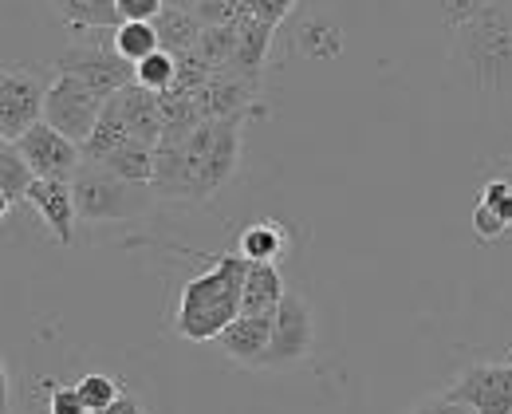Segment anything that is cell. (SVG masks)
Returning a JSON list of instances; mask_svg holds the SVG:
<instances>
[{
	"instance_id": "1",
	"label": "cell",
	"mask_w": 512,
	"mask_h": 414,
	"mask_svg": "<svg viewBox=\"0 0 512 414\" xmlns=\"http://www.w3.org/2000/svg\"><path fill=\"white\" fill-rule=\"evenodd\" d=\"M446 83L481 111L512 107V4H489L449 32Z\"/></svg>"
},
{
	"instance_id": "2",
	"label": "cell",
	"mask_w": 512,
	"mask_h": 414,
	"mask_svg": "<svg viewBox=\"0 0 512 414\" xmlns=\"http://www.w3.org/2000/svg\"><path fill=\"white\" fill-rule=\"evenodd\" d=\"M245 119H205L186 138H162L154 150V194L158 198H213L241 162Z\"/></svg>"
},
{
	"instance_id": "3",
	"label": "cell",
	"mask_w": 512,
	"mask_h": 414,
	"mask_svg": "<svg viewBox=\"0 0 512 414\" xmlns=\"http://www.w3.org/2000/svg\"><path fill=\"white\" fill-rule=\"evenodd\" d=\"M249 257L241 253H221L213 269L197 273L178 296L174 312V332L190 344H217V336L241 316V296H245V276Z\"/></svg>"
},
{
	"instance_id": "4",
	"label": "cell",
	"mask_w": 512,
	"mask_h": 414,
	"mask_svg": "<svg viewBox=\"0 0 512 414\" xmlns=\"http://www.w3.org/2000/svg\"><path fill=\"white\" fill-rule=\"evenodd\" d=\"M71 194H75V213L79 225H123V221H142L158 194L154 186L127 182L119 174H111L99 162H83L71 178Z\"/></svg>"
},
{
	"instance_id": "5",
	"label": "cell",
	"mask_w": 512,
	"mask_h": 414,
	"mask_svg": "<svg viewBox=\"0 0 512 414\" xmlns=\"http://www.w3.org/2000/svg\"><path fill=\"white\" fill-rule=\"evenodd\" d=\"M312 347H316V308L308 296L288 288L284 304L272 316V340L256 371H292L312 355Z\"/></svg>"
},
{
	"instance_id": "6",
	"label": "cell",
	"mask_w": 512,
	"mask_h": 414,
	"mask_svg": "<svg viewBox=\"0 0 512 414\" xmlns=\"http://www.w3.org/2000/svg\"><path fill=\"white\" fill-rule=\"evenodd\" d=\"M56 71L83 79L103 103L115 99L119 91H127L130 83H134V64H127L115 52V44H103V40H75V44H67L64 52L56 56Z\"/></svg>"
},
{
	"instance_id": "7",
	"label": "cell",
	"mask_w": 512,
	"mask_h": 414,
	"mask_svg": "<svg viewBox=\"0 0 512 414\" xmlns=\"http://www.w3.org/2000/svg\"><path fill=\"white\" fill-rule=\"evenodd\" d=\"M52 79L36 75L32 68L8 64L0 75V142H20L36 123H44Z\"/></svg>"
},
{
	"instance_id": "8",
	"label": "cell",
	"mask_w": 512,
	"mask_h": 414,
	"mask_svg": "<svg viewBox=\"0 0 512 414\" xmlns=\"http://www.w3.org/2000/svg\"><path fill=\"white\" fill-rule=\"evenodd\" d=\"M103 107H107V103H103L83 79L56 71V79H52V87H48V103H44V123L83 146L87 138L95 135V127H99V119H103Z\"/></svg>"
},
{
	"instance_id": "9",
	"label": "cell",
	"mask_w": 512,
	"mask_h": 414,
	"mask_svg": "<svg viewBox=\"0 0 512 414\" xmlns=\"http://www.w3.org/2000/svg\"><path fill=\"white\" fill-rule=\"evenodd\" d=\"M446 395L473 414H512V359L465 367L446 387Z\"/></svg>"
},
{
	"instance_id": "10",
	"label": "cell",
	"mask_w": 512,
	"mask_h": 414,
	"mask_svg": "<svg viewBox=\"0 0 512 414\" xmlns=\"http://www.w3.org/2000/svg\"><path fill=\"white\" fill-rule=\"evenodd\" d=\"M16 150L24 154V162L32 166L36 178H52V182H71L75 170L83 166V146L60 135L48 123H36L28 135L16 142Z\"/></svg>"
},
{
	"instance_id": "11",
	"label": "cell",
	"mask_w": 512,
	"mask_h": 414,
	"mask_svg": "<svg viewBox=\"0 0 512 414\" xmlns=\"http://www.w3.org/2000/svg\"><path fill=\"white\" fill-rule=\"evenodd\" d=\"M107 111L127 127L130 138H138V142H146V146L158 150V142H162V135H166L162 95H154V91L130 83L127 91H119L115 99H107Z\"/></svg>"
},
{
	"instance_id": "12",
	"label": "cell",
	"mask_w": 512,
	"mask_h": 414,
	"mask_svg": "<svg viewBox=\"0 0 512 414\" xmlns=\"http://www.w3.org/2000/svg\"><path fill=\"white\" fill-rule=\"evenodd\" d=\"M28 206L40 213V221L48 225V237L56 245H75V229H79V213H75V194L71 182H52V178H36V186L28 190Z\"/></svg>"
},
{
	"instance_id": "13",
	"label": "cell",
	"mask_w": 512,
	"mask_h": 414,
	"mask_svg": "<svg viewBox=\"0 0 512 414\" xmlns=\"http://www.w3.org/2000/svg\"><path fill=\"white\" fill-rule=\"evenodd\" d=\"M268 340H272V316H237L221 336H217V347L241 363V367H256L268 351Z\"/></svg>"
},
{
	"instance_id": "14",
	"label": "cell",
	"mask_w": 512,
	"mask_h": 414,
	"mask_svg": "<svg viewBox=\"0 0 512 414\" xmlns=\"http://www.w3.org/2000/svg\"><path fill=\"white\" fill-rule=\"evenodd\" d=\"M288 296V284L280 265H268V261H253L249 276H245V296H241V312L245 316H276V308L284 304Z\"/></svg>"
},
{
	"instance_id": "15",
	"label": "cell",
	"mask_w": 512,
	"mask_h": 414,
	"mask_svg": "<svg viewBox=\"0 0 512 414\" xmlns=\"http://www.w3.org/2000/svg\"><path fill=\"white\" fill-rule=\"evenodd\" d=\"M56 16L71 32H115L123 28L119 0H52Z\"/></svg>"
},
{
	"instance_id": "16",
	"label": "cell",
	"mask_w": 512,
	"mask_h": 414,
	"mask_svg": "<svg viewBox=\"0 0 512 414\" xmlns=\"http://www.w3.org/2000/svg\"><path fill=\"white\" fill-rule=\"evenodd\" d=\"M268 44H272V28L245 12V16L237 20V52H233V64H229V68L256 83V79H260V68H264V56H268Z\"/></svg>"
},
{
	"instance_id": "17",
	"label": "cell",
	"mask_w": 512,
	"mask_h": 414,
	"mask_svg": "<svg viewBox=\"0 0 512 414\" xmlns=\"http://www.w3.org/2000/svg\"><path fill=\"white\" fill-rule=\"evenodd\" d=\"M154 28H158V40H162V52H170V56H190L197 52V44H201V36H205V24L193 16V12H178V8H166L158 20H154Z\"/></svg>"
},
{
	"instance_id": "18",
	"label": "cell",
	"mask_w": 512,
	"mask_h": 414,
	"mask_svg": "<svg viewBox=\"0 0 512 414\" xmlns=\"http://www.w3.org/2000/svg\"><path fill=\"white\" fill-rule=\"evenodd\" d=\"M32 186H36V174L16 150V142H0V213H8L16 202H28Z\"/></svg>"
},
{
	"instance_id": "19",
	"label": "cell",
	"mask_w": 512,
	"mask_h": 414,
	"mask_svg": "<svg viewBox=\"0 0 512 414\" xmlns=\"http://www.w3.org/2000/svg\"><path fill=\"white\" fill-rule=\"evenodd\" d=\"M99 166H107L111 174L127 178V182H142V186H154V146L138 142V138H127L123 146H115Z\"/></svg>"
},
{
	"instance_id": "20",
	"label": "cell",
	"mask_w": 512,
	"mask_h": 414,
	"mask_svg": "<svg viewBox=\"0 0 512 414\" xmlns=\"http://www.w3.org/2000/svg\"><path fill=\"white\" fill-rule=\"evenodd\" d=\"M284 249H288V233H284V225H276V221H256V225H249V229L241 233V241H237V253H241V257H249V261H268V265H276V261L284 257Z\"/></svg>"
},
{
	"instance_id": "21",
	"label": "cell",
	"mask_w": 512,
	"mask_h": 414,
	"mask_svg": "<svg viewBox=\"0 0 512 414\" xmlns=\"http://www.w3.org/2000/svg\"><path fill=\"white\" fill-rule=\"evenodd\" d=\"M111 44H115V52L127 60V64H142V60H150L154 52H162V40H158V28L154 24H146V20H127L123 28H115L111 32Z\"/></svg>"
},
{
	"instance_id": "22",
	"label": "cell",
	"mask_w": 512,
	"mask_h": 414,
	"mask_svg": "<svg viewBox=\"0 0 512 414\" xmlns=\"http://www.w3.org/2000/svg\"><path fill=\"white\" fill-rule=\"evenodd\" d=\"M134 83L146 87V91H154V95L174 91V83H178V56H170V52H154L150 60H142V64L134 68Z\"/></svg>"
},
{
	"instance_id": "23",
	"label": "cell",
	"mask_w": 512,
	"mask_h": 414,
	"mask_svg": "<svg viewBox=\"0 0 512 414\" xmlns=\"http://www.w3.org/2000/svg\"><path fill=\"white\" fill-rule=\"evenodd\" d=\"M75 391H79V399L87 403V411L103 414L107 407H115V403H119L123 383H119V379H111V375H103V371H91V375L75 379Z\"/></svg>"
},
{
	"instance_id": "24",
	"label": "cell",
	"mask_w": 512,
	"mask_h": 414,
	"mask_svg": "<svg viewBox=\"0 0 512 414\" xmlns=\"http://www.w3.org/2000/svg\"><path fill=\"white\" fill-rule=\"evenodd\" d=\"M489 4H501V0H430V8H434V16H438V24L449 32H457L465 20H473L477 12H485Z\"/></svg>"
},
{
	"instance_id": "25",
	"label": "cell",
	"mask_w": 512,
	"mask_h": 414,
	"mask_svg": "<svg viewBox=\"0 0 512 414\" xmlns=\"http://www.w3.org/2000/svg\"><path fill=\"white\" fill-rule=\"evenodd\" d=\"M481 206L493 209V213L512 229V182L509 178H493V182H485V186H481Z\"/></svg>"
},
{
	"instance_id": "26",
	"label": "cell",
	"mask_w": 512,
	"mask_h": 414,
	"mask_svg": "<svg viewBox=\"0 0 512 414\" xmlns=\"http://www.w3.org/2000/svg\"><path fill=\"white\" fill-rule=\"evenodd\" d=\"M44 414H91V411H87V403L79 399L75 383H56V387H48Z\"/></svg>"
},
{
	"instance_id": "27",
	"label": "cell",
	"mask_w": 512,
	"mask_h": 414,
	"mask_svg": "<svg viewBox=\"0 0 512 414\" xmlns=\"http://www.w3.org/2000/svg\"><path fill=\"white\" fill-rule=\"evenodd\" d=\"M245 8H249V16H256L260 24L276 28V24L296 8V0H245Z\"/></svg>"
},
{
	"instance_id": "28",
	"label": "cell",
	"mask_w": 512,
	"mask_h": 414,
	"mask_svg": "<svg viewBox=\"0 0 512 414\" xmlns=\"http://www.w3.org/2000/svg\"><path fill=\"white\" fill-rule=\"evenodd\" d=\"M473 233H477L481 241H501V237L509 233V225H505L493 209H485L477 202V206H473Z\"/></svg>"
},
{
	"instance_id": "29",
	"label": "cell",
	"mask_w": 512,
	"mask_h": 414,
	"mask_svg": "<svg viewBox=\"0 0 512 414\" xmlns=\"http://www.w3.org/2000/svg\"><path fill=\"white\" fill-rule=\"evenodd\" d=\"M119 12H123V24H127V20H146V24H154V20L166 12V0H119Z\"/></svg>"
},
{
	"instance_id": "30",
	"label": "cell",
	"mask_w": 512,
	"mask_h": 414,
	"mask_svg": "<svg viewBox=\"0 0 512 414\" xmlns=\"http://www.w3.org/2000/svg\"><path fill=\"white\" fill-rule=\"evenodd\" d=\"M406 414H473L469 407H461V403H453L446 391L442 395H430V399H418L414 407Z\"/></svg>"
},
{
	"instance_id": "31",
	"label": "cell",
	"mask_w": 512,
	"mask_h": 414,
	"mask_svg": "<svg viewBox=\"0 0 512 414\" xmlns=\"http://www.w3.org/2000/svg\"><path fill=\"white\" fill-rule=\"evenodd\" d=\"M103 414H142V403H138L130 391H123V395H119V403H115V407H107Z\"/></svg>"
},
{
	"instance_id": "32",
	"label": "cell",
	"mask_w": 512,
	"mask_h": 414,
	"mask_svg": "<svg viewBox=\"0 0 512 414\" xmlns=\"http://www.w3.org/2000/svg\"><path fill=\"white\" fill-rule=\"evenodd\" d=\"M201 0H166V8H178V12H193Z\"/></svg>"
},
{
	"instance_id": "33",
	"label": "cell",
	"mask_w": 512,
	"mask_h": 414,
	"mask_svg": "<svg viewBox=\"0 0 512 414\" xmlns=\"http://www.w3.org/2000/svg\"><path fill=\"white\" fill-rule=\"evenodd\" d=\"M4 414H16L12 411V399H4Z\"/></svg>"
},
{
	"instance_id": "34",
	"label": "cell",
	"mask_w": 512,
	"mask_h": 414,
	"mask_svg": "<svg viewBox=\"0 0 512 414\" xmlns=\"http://www.w3.org/2000/svg\"><path fill=\"white\" fill-rule=\"evenodd\" d=\"M509 4H512V0H509Z\"/></svg>"
}]
</instances>
